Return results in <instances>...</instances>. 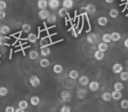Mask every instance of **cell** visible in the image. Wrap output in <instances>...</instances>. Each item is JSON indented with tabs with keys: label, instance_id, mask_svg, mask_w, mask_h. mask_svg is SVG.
<instances>
[{
	"label": "cell",
	"instance_id": "cell-1",
	"mask_svg": "<svg viewBox=\"0 0 128 112\" xmlns=\"http://www.w3.org/2000/svg\"><path fill=\"white\" fill-rule=\"evenodd\" d=\"M29 82H30V85H32L33 88H38V87H39V85L41 84L40 79H39L38 76L36 75H30V78H29Z\"/></svg>",
	"mask_w": 128,
	"mask_h": 112
},
{
	"label": "cell",
	"instance_id": "cell-2",
	"mask_svg": "<svg viewBox=\"0 0 128 112\" xmlns=\"http://www.w3.org/2000/svg\"><path fill=\"white\" fill-rule=\"evenodd\" d=\"M60 96H61V99H62L64 102H71L72 95H71V94H70V92L67 91V90H63L60 94Z\"/></svg>",
	"mask_w": 128,
	"mask_h": 112
},
{
	"label": "cell",
	"instance_id": "cell-3",
	"mask_svg": "<svg viewBox=\"0 0 128 112\" xmlns=\"http://www.w3.org/2000/svg\"><path fill=\"white\" fill-rule=\"evenodd\" d=\"M49 14H50V12L47 9H43V10L39 11V12L38 13V18L41 19V20H44V19H47Z\"/></svg>",
	"mask_w": 128,
	"mask_h": 112
},
{
	"label": "cell",
	"instance_id": "cell-4",
	"mask_svg": "<svg viewBox=\"0 0 128 112\" xmlns=\"http://www.w3.org/2000/svg\"><path fill=\"white\" fill-rule=\"evenodd\" d=\"M48 5L52 10H56L60 5V1L59 0H49L48 1Z\"/></svg>",
	"mask_w": 128,
	"mask_h": 112
},
{
	"label": "cell",
	"instance_id": "cell-5",
	"mask_svg": "<svg viewBox=\"0 0 128 112\" xmlns=\"http://www.w3.org/2000/svg\"><path fill=\"white\" fill-rule=\"evenodd\" d=\"M84 10H86V12H87L88 14L92 15V14H94L95 12H96V6H95L93 4H89V5H87L86 6Z\"/></svg>",
	"mask_w": 128,
	"mask_h": 112
},
{
	"label": "cell",
	"instance_id": "cell-6",
	"mask_svg": "<svg viewBox=\"0 0 128 112\" xmlns=\"http://www.w3.org/2000/svg\"><path fill=\"white\" fill-rule=\"evenodd\" d=\"M123 71V65L120 64V63H115L112 67V72L114 74H120Z\"/></svg>",
	"mask_w": 128,
	"mask_h": 112
},
{
	"label": "cell",
	"instance_id": "cell-7",
	"mask_svg": "<svg viewBox=\"0 0 128 112\" xmlns=\"http://www.w3.org/2000/svg\"><path fill=\"white\" fill-rule=\"evenodd\" d=\"M89 89L91 90L92 92H95L100 88V83L96 81H92V82H89Z\"/></svg>",
	"mask_w": 128,
	"mask_h": 112
},
{
	"label": "cell",
	"instance_id": "cell-8",
	"mask_svg": "<svg viewBox=\"0 0 128 112\" xmlns=\"http://www.w3.org/2000/svg\"><path fill=\"white\" fill-rule=\"evenodd\" d=\"M78 82L81 86H86L89 83V77L87 75H81L78 77Z\"/></svg>",
	"mask_w": 128,
	"mask_h": 112
},
{
	"label": "cell",
	"instance_id": "cell-9",
	"mask_svg": "<svg viewBox=\"0 0 128 112\" xmlns=\"http://www.w3.org/2000/svg\"><path fill=\"white\" fill-rule=\"evenodd\" d=\"M40 53L42 56H44V57H46V56H49L51 54V49H50V47H48L47 46H42L40 49Z\"/></svg>",
	"mask_w": 128,
	"mask_h": 112
},
{
	"label": "cell",
	"instance_id": "cell-10",
	"mask_svg": "<svg viewBox=\"0 0 128 112\" xmlns=\"http://www.w3.org/2000/svg\"><path fill=\"white\" fill-rule=\"evenodd\" d=\"M87 95V90L84 88H80L77 91V97L78 99H84Z\"/></svg>",
	"mask_w": 128,
	"mask_h": 112
},
{
	"label": "cell",
	"instance_id": "cell-11",
	"mask_svg": "<svg viewBox=\"0 0 128 112\" xmlns=\"http://www.w3.org/2000/svg\"><path fill=\"white\" fill-rule=\"evenodd\" d=\"M86 39H87V42L90 43V44H93V43L96 42L97 40V34L96 33H90L87 35V38H86Z\"/></svg>",
	"mask_w": 128,
	"mask_h": 112
},
{
	"label": "cell",
	"instance_id": "cell-12",
	"mask_svg": "<svg viewBox=\"0 0 128 112\" xmlns=\"http://www.w3.org/2000/svg\"><path fill=\"white\" fill-rule=\"evenodd\" d=\"M63 7L66 9H72L73 6V0H63Z\"/></svg>",
	"mask_w": 128,
	"mask_h": 112
},
{
	"label": "cell",
	"instance_id": "cell-13",
	"mask_svg": "<svg viewBox=\"0 0 128 112\" xmlns=\"http://www.w3.org/2000/svg\"><path fill=\"white\" fill-rule=\"evenodd\" d=\"M121 98H122V93L120 91H116V90H114V91L112 93V99H113V100L118 101Z\"/></svg>",
	"mask_w": 128,
	"mask_h": 112
},
{
	"label": "cell",
	"instance_id": "cell-14",
	"mask_svg": "<svg viewBox=\"0 0 128 112\" xmlns=\"http://www.w3.org/2000/svg\"><path fill=\"white\" fill-rule=\"evenodd\" d=\"M30 102L32 105L33 106H38L40 102V98H39L38 95H33V96L30 97Z\"/></svg>",
	"mask_w": 128,
	"mask_h": 112
},
{
	"label": "cell",
	"instance_id": "cell-15",
	"mask_svg": "<svg viewBox=\"0 0 128 112\" xmlns=\"http://www.w3.org/2000/svg\"><path fill=\"white\" fill-rule=\"evenodd\" d=\"M48 6V1L47 0H38V7L40 10L43 9H46V7Z\"/></svg>",
	"mask_w": 128,
	"mask_h": 112
},
{
	"label": "cell",
	"instance_id": "cell-16",
	"mask_svg": "<svg viewBox=\"0 0 128 112\" xmlns=\"http://www.w3.org/2000/svg\"><path fill=\"white\" fill-rule=\"evenodd\" d=\"M111 39H112V41L117 42V41H118L120 39H121V35H120V32H113L112 33H111Z\"/></svg>",
	"mask_w": 128,
	"mask_h": 112
},
{
	"label": "cell",
	"instance_id": "cell-17",
	"mask_svg": "<svg viewBox=\"0 0 128 112\" xmlns=\"http://www.w3.org/2000/svg\"><path fill=\"white\" fill-rule=\"evenodd\" d=\"M98 24L100 25V26H106V25L108 24L107 18L104 17V16H102V17H100L98 19Z\"/></svg>",
	"mask_w": 128,
	"mask_h": 112
},
{
	"label": "cell",
	"instance_id": "cell-18",
	"mask_svg": "<svg viewBox=\"0 0 128 112\" xmlns=\"http://www.w3.org/2000/svg\"><path fill=\"white\" fill-rule=\"evenodd\" d=\"M10 32V28L8 26H6V25L1 26V27H0V33L3 34V35H5V34H8Z\"/></svg>",
	"mask_w": 128,
	"mask_h": 112
},
{
	"label": "cell",
	"instance_id": "cell-19",
	"mask_svg": "<svg viewBox=\"0 0 128 112\" xmlns=\"http://www.w3.org/2000/svg\"><path fill=\"white\" fill-rule=\"evenodd\" d=\"M101 98L104 102H110L112 100V93H110V92H104L101 95Z\"/></svg>",
	"mask_w": 128,
	"mask_h": 112
},
{
	"label": "cell",
	"instance_id": "cell-20",
	"mask_svg": "<svg viewBox=\"0 0 128 112\" xmlns=\"http://www.w3.org/2000/svg\"><path fill=\"white\" fill-rule=\"evenodd\" d=\"M94 58L97 61H102L104 58V52L100 51V50H97L94 53Z\"/></svg>",
	"mask_w": 128,
	"mask_h": 112
},
{
	"label": "cell",
	"instance_id": "cell-21",
	"mask_svg": "<svg viewBox=\"0 0 128 112\" xmlns=\"http://www.w3.org/2000/svg\"><path fill=\"white\" fill-rule=\"evenodd\" d=\"M46 20H47V22L49 23V24H55L56 21H57V17H56L55 14L50 13L49 15H48L47 19H46Z\"/></svg>",
	"mask_w": 128,
	"mask_h": 112
},
{
	"label": "cell",
	"instance_id": "cell-22",
	"mask_svg": "<svg viewBox=\"0 0 128 112\" xmlns=\"http://www.w3.org/2000/svg\"><path fill=\"white\" fill-rule=\"evenodd\" d=\"M69 77L71 79H72V80H77L78 78L79 77V74L78 72L77 71V70H71L69 73Z\"/></svg>",
	"mask_w": 128,
	"mask_h": 112
},
{
	"label": "cell",
	"instance_id": "cell-23",
	"mask_svg": "<svg viewBox=\"0 0 128 112\" xmlns=\"http://www.w3.org/2000/svg\"><path fill=\"white\" fill-rule=\"evenodd\" d=\"M39 63H40V66L44 68H48V67L50 66V61L48 59H46V58H43V59H41L40 62Z\"/></svg>",
	"mask_w": 128,
	"mask_h": 112
},
{
	"label": "cell",
	"instance_id": "cell-24",
	"mask_svg": "<svg viewBox=\"0 0 128 112\" xmlns=\"http://www.w3.org/2000/svg\"><path fill=\"white\" fill-rule=\"evenodd\" d=\"M38 52L36 51V50H32V51H30V53H29V58H30V60H37L38 58Z\"/></svg>",
	"mask_w": 128,
	"mask_h": 112
},
{
	"label": "cell",
	"instance_id": "cell-25",
	"mask_svg": "<svg viewBox=\"0 0 128 112\" xmlns=\"http://www.w3.org/2000/svg\"><path fill=\"white\" fill-rule=\"evenodd\" d=\"M53 72L55 74H61L63 72V67L60 64H56L53 66Z\"/></svg>",
	"mask_w": 128,
	"mask_h": 112
},
{
	"label": "cell",
	"instance_id": "cell-26",
	"mask_svg": "<svg viewBox=\"0 0 128 112\" xmlns=\"http://www.w3.org/2000/svg\"><path fill=\"white\" fill-rule=\"evenodd\" d=\"M102 40H103V42L106 43V44L110 43L112 41L111 34H110V33H104V34H103V36H102Z\"/></svg>",
	"mask_w": 128,
	"mask_h": 112
},
{
	"label": "cell",
	"instance_id": "cell-27",
	"mask_svg": "<svg viewBox=\"0 0 128 112\" xmlns=\"http://www.w3.org/2000/svg\"><path fill=\"white\" fill-rule=\"evenodd\" d=\"M113 88H114V90H116V91H121V90L124 89V85L120 82H115V83L113 84Z\"/></svg>",
	"mask_w": 128,
	"mask_h": 112
},
{
	"label": "cell",
	"instance_id": "cell-28",
	"mask_svg": "<svg viewBox=\"0 0 128 112\" xmlns=\"http://www.w3.org/2000/svg\"><path fill=\"white\" fill-rule=\"evenodd\" d=\"M98 49L100 50V51L104 52H104L107 51V49H108L107 44H106V43H104V42L100 43V44H98Z\"/></svg>",
	"mask_w": 128,
	"mask_h": 112
},
{
	"label": "cell",
	"instance_id": "cell-29",
	"mask_svg": "<svg viewBox=\"0 0 128 112\" xmlns=\"http://www.w3.org/2000/svg\"><path fill=\"white\" fill-rule=\"evenodd\" d=\"M67 14H68L67 9L64 8V7H62V8L58 10V15H59V17H60V18L66 17V16H67Z\"/></svg>",
	"mask_w": 128,
	"mask_h": 112
},
{
	"label": "cell",
	"instance_id": "cell-30",
	"mask_svg": "<svg viewBox=\"0 0 128 112\" xmlns=\"http://www.w3.org/2000/svg\"><path fill=\"white\" fill-rule=\"evenodd\" d=\"M27 39H28V40H29V42H30V43H35L36 41H37V39H38V37H37V35H36L35 33H29V35H28V37H27Z\"/></svg>",
	"mask_w": 128,
	"mask_h": 112
},
{
	"label": "cell",
	"instance_id": "cell-31",
	"mask_svg": "<svg viewBox=\"0 0 128 112\" xmlns=\"http://www.w3.org/2000/svg\"><path fill=\"white\" fill-rule=\"evenodd\" d=\"M18 108H20V109H26L27 108H28V102H27V101L26 100H21L19 101L18 102Z\"/></svg>",
	"mask_w": 128,
	"mask_h": 112
},
{
	"label": "cell",
	"instance_id": "cell-32",
	"mask_svg": "<svg viewBox=\"0 0 128 112\" xmlns=\"http://www.w3.org/2000/svg\"><path fill=\"white\" fill-rule=\"evenodd\" d=\"M109 15H110V17L112 18V19H116L118 16V11L117 10V9H111L109 12Z\"/></svg>",
	"mask_w": 128,
	"mask_h": 112
},
{
	"label": "cell",
	"instance_id": "cell-33",
	"mask_svg": "<svg viewBox=\"0 0 128 112\" xmlns=\"http://www.w3.org/2000/svg\"><path fill=\"white\" fill-rule=\"evenodd\" d=\"M9 93V90L6 87H0V96H6Z\"/></svg>",
	"mask_w": 128,
	"mask_h": 112
},
{
	"label": "cell",
	"instance_id": "cell-34",
	"mask_svg": "<svg viewBox=\"0 0 128 112\" xmlns=\"http://www.w3.org/2000/svg\"><path fill=\"white\" fill-rule=\"evenodd\" d=\"M22 30H23V32H26V33H29V32H30V30H32V26L29 24H24L22 26Z\"/></svg>",
	"mask_w": 128,
	"mask_h": 112
},
{
	"label": "cell",
	"instance_id": "cell-35",
	"mask_svg": "<svg viewBox=\"0 0 128 112\" xmlns=\"http://www.w3.org/2000/svg\"><path fill=\"white\" fill-rule=\"evenodd\" d=\"M120 79L123 82H126L128 81V72L126 71H122L120 73Z\"/></svg>",
	"mask_w": 128,
	"mask_h": 112
},
{
	"label": "cell",
	"instance_id": "cell-36",
	"mask_svg": "<svg viewBox=\"0 0 128 112\" xmlns=\"http://www.w3.org/2000/svg\"><path fill=\"white\" fill-rule=\"evenodd\" d=\"M120 107L123 109H128V100L127 99H124L120 102Z\"/></svg>",
	"mask_w": 128,
	"mask_h": 112
},
{
	"label": "cell",
	"instance_id": "cell-37",
	"mask_svg": "<svg viewBox=\"0 0 128 112\" xmlns=\"http://www.w3.org/2000/svg\"><path fill=\"white\" fill-rule=\"evenodd\" d=\"M60 112H72V109H71V108H70L69 106L64 105L60 109Z\"/></svg>",
	"mask_w": 128,
	"mask_h": 112
},
{
	"label": "cell",
	"instance_id": "cell-38",
	"mask_svg": "<svg viewBox=\"0 0 128 112\" xmlns=\"http://www.w3.org/2000/svg\"><path fill=\"white\" fill-rule=\"evenodd\" d=\"M7 7V4L6 2L3 1V0H0V10L4 11V9Z\"/></svg>",
	"mask_w": 128,
	"mask_h": 112
},
{
	"label": "cell",
	"instance_id": "cell-39",
	"mask_svg": "<svg viewBox=\"0 0 128 112\" xmlns=\"http://www.w3.org/2000/svg\"><path fill=\"white\" fill-rule=\"evenodd\" d=\"M6 41H7V38L4 36H1L0 37V45H6Z\"/></svg>",
	"mask_w": 128,
	"mask_h": 112
},
{
	"label": "cell",
	"instance_id": "cell-40",
	"mask_svg": "<svg viewBox=\"0 0 128 112\" xmlns=\"http://www.w3.org/2000/svg\"><path fill=\"white\" fill-rule=\"evenodd\" d=\"M5 112H15V109H14L12 106H7L5 108Z\"/></svg>",
	"mask_w": 128,
	"mask_h": 112
},
{
	"label": "cell",
	"instance_id": "cell-41",
	"mask_svg": "<svg viewBox=\"0 0 128 112\" xmlns=\"http://www.w3.org/2000/svg\"><path fill=\"white\" fill-rule=\"evenodd\" d=\"M6 17V12L3 10H0V19H4Z\"/></svg>",
	"mask_w": 128,
	"mask_h": 112
},
{
	"label": "cell",
	"instance_id": "cell-42",
	"mask_svg": "<svg viewBox=\"0 0 128 112\" xmlns=\"http://www.w3.org/2000/svg\"><path fill=\"white\" fill-rule=\"evenodd\" d=\"M124 46H125L126 48H128V38H127L126 39L125 41H124Z\"/></svg>",
	"mask_w": 128,
	"mask_h": 112
},
{
	"label": "cell",
	"instance_id": "cell-43",
	"mask_svg": "<svg viewBox=\"0 0 128 112\" xmlns=\"http://www.w3.org/2000/svg\"><path fill=\"white\" fill-rule=\"evenodd\" d=\"M15 112H24V110L22 109H20V108H18L17 109H15Z\"/></svg>",
	"mask_w": 128,
	"mask_h": 112
},
{
	"label": "cell",
	"instance_id": "cell-44",
	"mask_svg": "<svg viewBox=\"0 0 128 112\" xmlns=\"http://www.w3.org/2000/svg\"><path fill=\"white\" fill-rule=\"evenodd\" d=\"M104 1H106L107 4H112V3H113V2H114V0H104Z\"/></svg>",
	"mask_w": 128,
	"mask_h": 112
},
{
	"label": "cell",
	"instance_id": "cell-45",
	"mask_svg": "<svg viewBox=\"0 0 128 112\" xmlns=\"http://www.w3.org/2000/svg\"><path fill=\"white\" fill-rule=\"evenodd\" d=\"M77 1H79V0H77Z\"/></svg>",
	"mask_w": 128,
	"mask_h": 112
}]
</instances>
